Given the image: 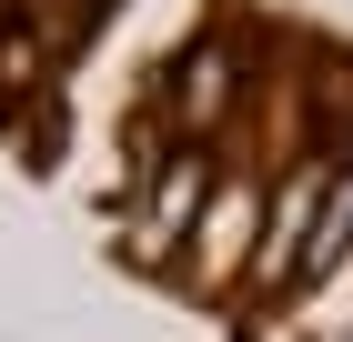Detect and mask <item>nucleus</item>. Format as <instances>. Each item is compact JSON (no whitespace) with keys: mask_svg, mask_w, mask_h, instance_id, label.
Returning a JSON list of instances; mask_svg holds the SVG:
<instances>
[{"mask_svg":"<svg viewBox=\"0 0 353 342\" xmlns=\"http://www.w3.org/2000/svg\"><path fill=\"white\" fill-rule=\"evenodd\" d=\"M323 202V171H293L283 182V202H272V242H263V282H283V272H303V211Z\"/></svg>","mask_w":353,"mask_h":342,"instance_id":"obj_1","label":"nucleus"},{"mask_svg":"<svg viewBox=\"0 0 353 342\" xmlns=\"http://www.w3.org/2000/svg\"><path fill=\"white\" fill-rule=\"evenodd\" d=\"M192 202H202V161H182V171L162 182V211H152V232H141V252H162V242H172V232L192 222Z\"/></svg>","mask_w":353,"mask_h":342,"instance_id":"obj_2","label":"nucleus"},{"mask_svg":"<svg viewBox=\"0 0 353 342\" xmlns=\"http://www.w3.org/2000/svg\"><path fill=\"white\" fill-rule=\"evenodd\" d=\"M212 101H232V51H202V61H192L182 111H192V121H212Z\"/></svg>","mask_w":353,"mask_h":342,"instance_id":"obj_3","label":"nucleus"}]
</instances>
